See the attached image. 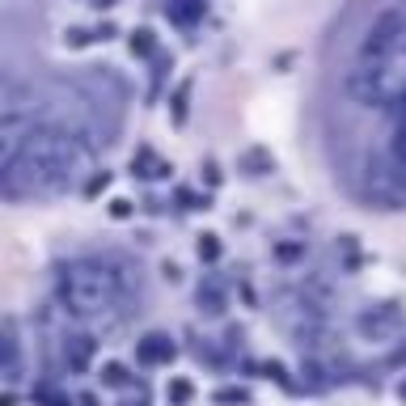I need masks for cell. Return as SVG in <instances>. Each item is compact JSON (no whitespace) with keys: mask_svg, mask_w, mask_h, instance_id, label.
<instances>
[{"mask_svg":"<svg viewBox=\"0 0 406 406\" xmlns=\"http://www.w3.org/2000/svg\"><path fill=\"white\" fill-rule=\"evenodd\" d=\"M85 148L76 136L60 127H38L22 140L13 165L0 174V195L5 199H30V195H56L72 182Z\"/></svg>","mask_w":406,"mask_h":406,"instance_id":"1","label":"cell"},{"mask_svg":"<svg viewBox=\"0 0 406 406\" xmlns=\"http://www.w3.org/2000/svg\"><path fill=\"white\" fill-rule=\"evenodd\" d=\"M60 300L64 309L89 326L111 330L131 314V288L119 271H111L102 259H76L60 267Z\"/></svg>","mask_w":406,"mask_h":406,"instance_id":"2","label":"cell"},{"mask_svg":"<svg viewBox=\"0 0 406 406\" xmlns=\"http://www.w3.org/2000/svg\"><path fill=\"white\" fill-rule=\"evenodd\" d=\"M136 360H140V364H170V360H174L170 334H144L140 347H136Z\"/></svg>","mask_w":406,"mask_h":406,"instance_id":"3","label":"cell"},{"mask_svg":"<svg viewBox=\"0 0 406 406\" xmlns=\"http://www.w3.org/2000/svg\"><path fill=\"white\" fill-rule=\"evenodd\" d=\"M398 322H402V314L393 309V304H385L381 314H364V318H360V330H364V334H377V339H381V334H389V330H393Z\"/></svg>","mask_w":406,"mask_h":406,"instance_id":"4","label":"cell"},{"mask_svg":"<svg viewBox=\"0 0 406 406\" xmlns=\"http://www.w3.org/2000/svg\"><path fill=\"white\" fill-rule=\"evenodd\" d=\"M165 170H170V165H165L152 148H140V152H136V161H131V174H140V178H161Z\"/></svg>","mask_w":406,"mask_h":406,"instance_id":"5","label":"cell"},{"mask_svg":"<svg viewBox=\"0 0 406 406\" xmlns=\"http://www.w3.org/2000/svg\"><path fill=\"white\" fill-rule=\"evenodd\" d=\"M178 26H195V17L203 13V0H170V9H165Z\"/></svg>","mask_w":406,"mask_h":406,"instance_id":"6","label":"cell"},{"mask_svg":"<svg viewBox=\"0 0 406 406\" xmlns=\"http://www.w3.org/2000/svg\"><path fill=\"white\" fill-rule=\"evenodd\" d=\"M199 309H208V314H220V309H225V292H220V284L199 288Z\"/></svg>","mask_w":406,"mask_h":406,"instance_id":"7","label":"cell"},{"mask_svg":"<svg viewBox=\"0 0 406 406\" xmlns=\"http://www.w3.org/2000/svg\"><path fill=\"white\" fill-rule=\"evenodd\" d=\"M152 51H157L152 30H136V34H131V56H152Z\"/></svg>","mask_w":406,"mask_h":406,"instance_id":"8","label":"cell"},{"mask_svg":"<svg viewBox=\"0 0 406 406\" xmlns=\"http://www.w3.org/2000/svg\"><path fill=\"white\" fill-rule=\"evenodd\" d=\"M199 259H208V263L220 259V241H216L212 233H203V237H199Z\"/></svg>","mask_w":406,"mask_h":406,"instance_id":"9","label":"cell"},{"mask_svg":"<svg viewBox=\"0 0 406 406\" xmlns=\"http://www.w3.org/2000/svg\"><path fill=\"white\" fill-rule=\"evenodd\" d=\"M102 381H106V385H127V368L123 364H106V368H102Z\"/></svg>","mask_w":406,"mask_h":406,"instance_id":"10","label":"cell"},{"mask_svg":"<svg viewBox=\"0 0 406 406\" xmlns=\"http://www.w3.org/2000/svg\"><path fill=\"white\" fill-rule=\"evenodd\" d=\"M190 393H195V389H190V381H170V402H178V406H182V402H190Z\"/></svg>","mask_w":406,"mask_h":406,"instance_id":"11","label":"cell"},{"mask_svg":"<svg viewBox=\"0 0 406 406\" xmlns=\"http://www.w3.org/2000/svg\"><path fill=\"white\" fill-rule=\"evenodd\" d=\"M186 97H190V85H178V93H174V119L178 123L186 119Z\"/></svg>","mask_w":406,"mask_h":406,"instance_id":"12","label":"cell"},{"mask_svg":"<svg viewBox=\"0 0 406 406\" xmlns=\"http://www.w3.org/2000/svg\"><path fill=\"white\" fill-rule=\"evenodd\" d=\"M216 402H220V406H241V402H245V389H220Z\"/></svg>","mask_w":406,"mask_h":406,"instance_id":"13","label":"cell"},{"mask_svg":"<svg viewBox=\"0 0 406 406\" xmlns=\"http://www.w3.org/2000/svg\"><path fill=\"white\" fill-rule=\"evenodd\" d=\"M106 182H111V178H106V174H93V178H89V186H85V190H89V195H97V190H102V186H106Z\"/></svg>","mask_w":406,"mask_h":406,"instance_id":"14","label":"cell"},{"mask_svg":"<svg viewBox=\"0 0 406 406\" xmlns=\"http://www.w3.org/2000/svg\"><path fill=\"white\" fill-rule=\"evenodd\" d=\"M178 199H182V208H199V199H195L190 190H178Z\"/></svg>","mask_w":406,"mask_h":406,"instance_id":"15","label":"cell"},{"mask_svg":"<svg viewBox=\"0 0 406 406\" xmlns=\"http://www.w3.org/2000/svg\"><path fill=\"white\" fill-rule=\"evenodd\" d=\"M389 360H393V364H402V360H406V343H402V347H398V351L389 355Z\"/></svg>","mask_w":406,"mask_h":406,"instance_id":"16","label":"cell"},{"mask_svg":"<svg viewBox=\"0 0 406 406\" xmlns=\"http://www.w3.org/2000/svg\"><path fill=\"white\" fill-rule=\"evenodd\" d=\"M0 406H13V398H0Z\"/></svg>","mask_w":406,"mask_h":406,"instance_id":"17","label":"cell"},{"mask_svg":"<svg viewBox=\"0 0 406 406\" xmlns=\"http://www.w3.org/2000/svg\"><path fill=\"white\" fill-rule=\"evenodd\" d=\"M81 406H93V398H81Z\"/></svg>","mask_w":406,"mask_h":406,"instance_id":"18","label":"cell"},{"mask_svg":"<svg viewBox=\"0 0 406 406\" xmlns=\"http://www.w3.org/2000/svg\"><path fill=\"white\" fill-rule=\"evenodd\" d=\"M402 398H406V385H402Z\"/></svg>","mask_w":406,"mask_h":406,"instance_id":"19","label":"cell"}]
</instances>
